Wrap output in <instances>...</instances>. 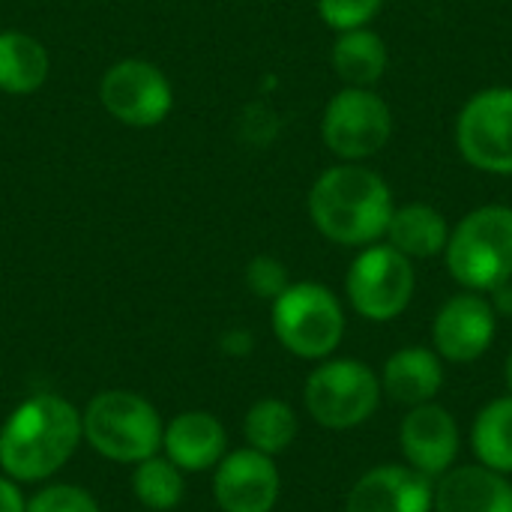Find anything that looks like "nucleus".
Listing matches in <instances>:
<instances>
[{"instance_id": "nucleus-20", "label": "nucleus", "mask_w": 512, "mask_h": 512, "mask_svg": "<svg viewBox=\"0 0 512 512\" xmlns=\"http://www.w3.org/2000/svg\"><path fill=\"white\" fill-rule=\"evenodd\" d=\"M48 78V51L39 39L9 30L0 33V90L3 93H33Z\"/></svg>"}, {"instance_id": "nucleus-30", "label": "nucleus", "mask_w": 512, "mask_h": 512, "mask_svg": "<svg viewBox=\"0 0 512 512\" xmlns=\"http://www.w3.org/2000/svg\"><path fill=\"white\" fill-rule=\"evenodd\" d=\"M504 378H507V387H510L512 393V351L510 357H507V366H504Z\"/></svg>"}, {"instance_id": "nucleus-13", "label": "nucleus", "mask_w": 512, "mask_h": 512, "mask_svg": "<svg viewBox=\"0 0 512 512\" xmlns=\"http://www.w3.org/2000/svg\"><path fill=\"white\" fill-rule=\"evenodd\" d=\"M399 441H402L405 462L423 477L438 480L456 465L462 435L456 417L447 408L426 402L408 411L399 429Z\"/></svg>"}, {"instance_id": "nucleus-11", "label": "nucleus", "mask_w": 512, "mask_h": 512, "mask_svg": "<svg viewBox=\"0 0 512 512\" xmlns=\"http://www.w3.org/2000/svg\"><path fill=\"white\" fill-rule=\"evenodd\" d=\"M498 333V315L489 297L477 291H462L450 297L432 321V348L447 363L480 360Z\"/></svg>"}, {"instance_id": "nucleus-9", "label": "nucleus", "mask_w": 512, "mask_h": 512, "mask_svg": "<svg viewBox=\"0 0 512 512\" xmlns=\"http://www.w3.org/2000/svg\"><path fill=\"white\" fill-rule=\"evenodd\" d=\"M456 147L483 174H512V87H486L462 105Z\"/></svg>"}, {"instance_id": "nucleus-27", "label": "nucleus", "mask_w": 512, "mask_h": 512, "mask_svg": "<svg viewBox=\"0 0 512 512\" xmlns=\"http://www.w3.org/2000/svg\"><path fill=\"white\" fill-rule=\"evenodd\" d=\"M27 510V501L18 489L15 480L9 477H0V512H24Z\"/></svg>"}, {"instance_id": "nucleus-3", "label": "nucleus", "mask_w": 512, "mask_h": 512, "mask_svg": "<svg viewBox=\"0 0 512 512\" xmlns=\"http://www.w3.org/2000/svg\"><path fill=\"white\" fill-rule=\"evenodd\" d=\"M450 276L477 294H489L492 288L512 279V207L507 204H483L459 219L450 228V240L444 249Z\"/></svg>"}, {"instance_id": "nucleus-12", "label": "nucleus", "mask_w": 512, "mask_h": 512, "mask_svg": "<svg viewBox=\"0 0 512 512\" xmlns=\"http://www.w3.org/2000/svg\"><path fill=\"white\" fill-rule=\"evenodd\" d=\"M279 471L273 456L252 447L228 453L216 465L213 498L222 512H270L279 501Z\"/></svg>"}, {"instance_id": "nucleus-18", "label": "nucleus", "mask_w": 512, "mask_h": 512, "mask_svg": "<svg viewBox=\"0 0 512 512\" xmlns=\"http://www.w3.org/2000/svg\"><path fill=\"white\" fill-rule=\"evenodd\" d=\"M384 237L405 258L426 261V258H435V255H441L447 249L450 225H447V219H444V213L438 207L414 201V204H402V207L393 210Z\"/></svg>"}, {"instance_id": "nucleus-15", "label": "nucleus", "mask_w": 512, "mask_h": 512, "mask_svg": "<svg viewBox=\"0 0 512 512\" xmlns=\"http://www.w3.org/2000/svg\"><path fill=\"white\" fill-rule=\"evenodd\" d=\"M435 512H512V483L486 465H453L435 483Z\"/></svg>"}, {"instance_id": "nucleus-17", "label": "nucleus", "mask_w": 512, "mask_h": 512, "mask_svg": "<svg viewBox=\"0 0 512 512\" xmlns=\"http://www.w3.org/2000/svg\"><path fill=\"white\" fill-rule=\"evenodd\" d=\"M444 387V360L435 348L408 345L387 357L381 372V393L399 405L417 408L432 402Z\"/></svg>"}, {"instance_id": "nucleus-28", "label": "nucleus", "mask_w": 512, "mask_h": 512, "mask_svg": "<svg viewBox=\"0 0 512 512\" xmlns=\"http://www.w3.org/2000/svg\"><path fill=\"white\" fill-rule=\"evenodd\" d=\"M489 294H492L489 303H492L495 315L498 318H512V279L504 282V285H498V288H492Z\"/></svg>"}, {"instance_id": "nucleus-1", "label": "nucleus", "mask_w": 512, "mask_h": 512, "mask_svg": "<svg viewBox=\"0 0 512 512\" xmlns=\"http://www.w3.org/2000/svg\"><path fill=\"white\" fill-rule=\"evenodd\" d=\"M81 414L54 393L24 399L0 429V468L15 483H42L54 477L78 450Z\"/></svg>"}, {"instance_id": "nucleus-29", "label": "nucleus", "mask_w": 512, "mask_h": 512, "mask_svg": "<svg viewBox=\"0 0 512 512\" xmlns=\"http://www.w3.org/2000/svg\"><path fill=\"white\" fill-rule=\"evenodd\" d=\"M222 348H225L228 354H234V357H246V354L252 351V336H249L246 330H234V333H228V336L222 339Z\"/></svg>"}, {"instance_id": "nucleus-26", "label": "nucleus", "mask_w": 512, "mask_h": 512, "mask_svg": "<svg viewBox=\"0 0 512 512\" xmlns=\"http://www.w3.org/2000/svg\"><path fill=\"white\" fill-rule=\"evenodd\" d=\"M246 282H249L252 294L255 297H264V300H276L291 285L285 264L276 261V258H270V255L252 258V264L246 267Z\"/></svg>"}, {"instance_id": "nucleus-19", "label": "nucleus", "mask_w": 512, "mask_h": 512, "mask_svg": "<svg viewBox=\"0 0 512 512\" xmlns=\"http://www.w3.org/2000/svg\"><path fill=\"white\" fill-rule=\"evenodd\" d=\"M387 60L390 54L384 39L369 27L345 30L333 45V69L348 87H372L375 81H381V75L387 72Z\"/></svg>"}, {"instance_id": "nucleus-8", "label": "nucleus", "mask_w": 512, "mask_h": 512, "mask_svg": "<svg viewBox=\"0 0 512 512\" xmlns=\"http://www.w3.org/2000/svg\"><path fill=\"white\" fill-rule=\"evenodd\" d=\"M321 135L327 150L342 162H363L387 147L393 111L372 87H345L327 102Z\"/></svg>"}, {"instance_id": "nucleus-4", "label": "nucleus", "mask_w": 512, "mask_h": 512, "mask_svg": "<svg viewBox=\"0 0 512 512\" xmlns=\"http://www.w3.org/2000/svg\"><path fill=\"white\" fill-rule=\"evenodd\" d=\"M84 441L105 459L138 465L162 450V417L129 390H105L93 396L81 414Z\"/></svg>"}, {"instance_id": "nucleus-10", "label": "nucleus", "mask_w": 512, "mask_h": 512, "mask_svg": "<svg viewBox=\"0 0 512 512\" xmlns=\"http://www.w3.org/2000/svg\"><path fill=\"white\" fill-rule=\"evenodd\" d=\"M102 105L126 126H156L171 111V84L147 60L114 63L99 84Z\"/></svg>"}, {"instance_id": "nucleus-7", "label": "nucleus", "mask_w": 512, "mask_h": 512, "mask_svg": "<svg viewBox=\"0 0 512 512\" xmlns=\"http://www.w3.org/2000/svg\"><path fill=\"white\" fill-rule=\"evenodd\" d=\"M417 288L414 261L396 252L390 243L363 246V252L351 261L345 276V291L351 309L375 324H387L399 318Z\"/></svg>"}, {"instance_id": "nucleus-2", "label": "nucleus", "mask_w": 512, "mask_h": 512, "mask_svg": "<svg viewBox=\"0 0 512 512\" xmlns=\"http://www.w3.org/2000/svg\"><path fill=\"white\" fill-rule=\"evenodd\" d=\"M393 210L387 180L360 162L327 168L309 192V216L315 228L339 246L378 243L387 234Z\"/></svg>"}, {"instance_id": "nucleus-24", "label": "nucleus", "mask_w": 512, "mask_h": 512, "mask_svg": "<svg viewBox=\"0 0 512 512\" xmlns=\"http://www.w3.org/2000/svg\"><path fill=\"white\" fill-rule=\"evenodd\" d=\"M381 6L384 0H318V12L324 24L339 33L366 27L381 12Z\"/></svg>"}, {"instance_id": "nucleus-21", "label": "nucleus", "mask_w": 512, "mask_h": 512, "mask_svg": "<svg viewBox=\"0 0 512 512\" xmlns=\"http://www.w3.org/2000/svg\"><path fill=\"white\" fill-rule=\"evenodd\" d=\"M471 444L480 459V465L512 474V393L492 399L474 420L471 429Z\"/></svg>"}, {"instance_id": "nucleus-16", "label": "nucleus", "mask_w": 512, "mask_h": 512, "mask_svg": "<svg viewBox=\"0 0 512 512\" xmlns=\"http://www.w3.org/2000/svg\"><path fill=\"white\" fill-rule=\"evenodd\" d=\"M165 459H171L180 471L201 474L216 468L225 459L228 435L225 426L207 411H183L162 432Z\"/></svg>"}, {"instance_id": "nucleus-14", "label": "nucleus", "mask_w": 512, "mask_h": 512, "mask_svg": "<svg viewBox=\"0 0 512 512\" xmlns=\"http://www.w3.org/2000/svg\"><path fill=\"white\" fill-rule=\"evenodd\" d=\"M435 480L411 465H378L348 492L345 512H432Z\"/></svg>"}, {"instance_id": "nucleus-25", "label": "nucleus", "mask_w": 512, "mask_h": 512, "mask_svg": "<svg viewBox=\"0 0 512 512\" xmlns=\"http://www.w3.org/2000/svg\"><path fill=\"white\" fill-rule=\"evenodd\" d=\"M24 512H99V504L78 486H48L27 501Z\"/></svg>"}, {"instance_id": "nucleus-5", "label": "nucleus", "mask_w": 512, "mask_h": 512, "mask_svg": "<svg viewBox=\"0 0 512 512\" xmlns=\"http://www.w3.org/2000/svg\"><path fill=\"white\" fill-rule=\"evenodd\" d=\"M273 333L300 360H327L345 336V309L321 282L288 285L273 300Z\"/></svg>"}, {"instance_id": "nucleus-22", "label": "nucleus", "mask_w": 512, "mask_h": 512, "mask_svg": "<svg viewBox=\"0 0 512 512\" xmlns=\"http://www.w3.org/2000/svg\"><path fill=\"white\" fill-rule=\"evenodd\" d=\"M246 444L264 456L285 453L297 438V414L282 399H261L249 408L243 420Z\"/></svg>"}, {"instance_id": "nucleus-23", "label": "nucleus", "mask_w": 512, "mask_h": 512, "mask_svg": "<svg viewBox=\"0 0 512 512\" xmlns=\"http://www.w3.org/2000/svg\"><path fill=\"white\" fill-rule=\"evenodd\" d=\"M132 492L150 510H174L186 492L183 471L165 456H150V459L135 465Z\"/></svg>"}, {"instance_id": "nucleus-6", "label": "nucleus", "mask_w": 512, "mask_h": 512, "mask_svg": "<svg viewBox=\"0 0 512 512\" xmlns=\"http://www.w3.org/2000/svg\"><path fill=\"white\" fill-rule=\"evenodd\" d=\"M381 378L360 360H324L306 381L309 417L333 432L363 426L381 405Z\"/></svg>"}]
</instances>
